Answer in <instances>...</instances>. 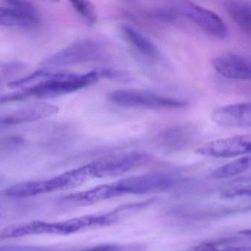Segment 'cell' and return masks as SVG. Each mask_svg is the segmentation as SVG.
I'll return each mask as SVG.
<instances>
[{"label":"cell","instance_id":"obj_5","mask_svg":"<svg viewBox=\"0 0 251 251\" xmlns=\"http://www.w3.org/2000/svg\"><path fill=\"white\" fill-rule=\"evenodd\" d=\"M106 54L105 47L98 41L83 40L75 42L62 50L48 57L42 67L58 68L99 61Z\"/></svg>","mask_w":251,"mask_h":251},{"label":"cell","instance_id":"obj_12","mask_svg":"<svg viewBox=\"0 0 251 251\" xmlns=\"http://www.w3.org/2000/svg\"><path fill=\"white\" fill-rule=\"evenodd\" d=\"M59 108L50 103H37L27 105L0 116V130L24 123H33L55 115Z\"/></svg>","mask_w":251,"mask_h":251},{"label":"cell","instance_id":"obj_3","mask_svg":"<svg viewBox=\"0 0 251 251\" xmlns=\"http://www.w3.org/2000/svg\"><path fill=\"white\" fill-rule=\"evenodd\" d=\"M93 179L89 164L73 169L55 177L42 180H27L11 185L5 190L11 198H23L37 196L58 191L77 187Z\"/></svg>","mask_w":251,"mask_h":251},{"label":"cell","instance_id":"obj_18","mask_svg":"<svg viewBox=\"0 0 251 251\" xmlns=\"http://www.w3.org/2000/svg\"><path fill=\"white\" fill-rule=\"evenodd\" d=\"M72 5L76 12L83 19L88 25H93L97 23L98 15L95 6L88 1H72Z\"/></svg>","mask_w":251,"mask_h":251},{"label":"cell","instance_id":"obj_8","mask_svg":"<svg viewBox=\"0 0 251 251\" xmlns=\"http://www.w3.org/2000/svg\"><path fill=\"white\" fill-rule=\"evenodd\" d=\"M176 183V179L164 173L141 175L114 182L120 195H143L166 190Z\"/></svg>","mask_w":251,"mask_h":251},{"label":"cell","instance_id":"obj_17","mask_svg":"<svg viewBox=\"0 0 251 251\" xmlns=\"http://www.w3.org/2000/svg\"><path fill=\"white\" fill-rule=\"evenodd\" d=\"M251 156L244 155L227 164L215 169L211 173V177L215 179H226L242 174L251 168Z\"/></svg>","mask_w":251,"mask_h":251},{"label":"cell","instance_id":"obj_6","mask_svg":"<svg viewBox=\"0 0 251 251\" xmlns=\"http://www.w3.org/2000/svg\"><path fill=\"white\" fill-rule=\"evenodd\" d=\"M175 10L186 17L195 25L212 37L224 39L227 37V29L223 20L215 13L191 2H176Z\"/></svg>","mask_w":251,"mask_h":251},{"label":"cell","instance_id":"obj_19","mask_svg":"<svg viewBox=\"0 0 251 251\" xmlns=\"http://www.w3.org/2000/svg\"><path fill=\"white\" fill-rule=\"evenodd\" d=\"M25 70V64L20 61L0 62V83L18 75Z\"/></svg>","mask_w":251,"mask_h":251},{"label":"cell","instance_id":"obj_9","mask_svg":"<svg viewBox=\"0 0 251 251\" xmlns=\"http://www.w3.org/2000/svg\"><path fill=\"white\" fill-rule=\"evenodd\" d=\"M251 152V137L235 136L211 141L197 150V153L217 158H234Z\"/></svg>","mask_w":251,"mask_h":251},{"label":"cell","instance_id":"obj_7","mask_svg":"<svg viewBox=\"0 0 251 251\" xmlns=\"http://www.w3.org/2000/svg\"><path fill=\"white\" fill-rule=\"evenodd\" d=\"M146 154L123 152L100 158L89 163L94 178L115 177L133 170L146 160Z\"/></svg>","mask_w":251,"mask_h":251},{"label":"cell","instance_id":"obj_11","mask_svg":"<svg viewBox=\"0 0 251 251\" xmlns=\"http://www.w3.org/2000/svg\"><path fill=\"white\" fill-rule=\"evenodd\" d=\"M211 118L221 127L249 128L251 126V103L241 102L219 107L212 111Z\"/></svg>","mask_w":251,"mask_h":251},{"label":"cell","instance_id":"obj_22","mask_svg":"<svg viewBox=\"0 0 251 251\" xmlns=\"http://www.w3.org/2000/svg\"><path fill=\"white\" fill-rule=\"evenodd\" d=\"M251 194V189L250 186L248 188H235V189H230V190L226 192L224 196L226 197H235L239 195H249Z\"/></svg>","mask_w":251,"mask_h":251},{"label":"cell","instance_id":"obj_23","mask_svg":"<svg viewBox=\"0 0 251 251\" xmlns=\"http://www.w3.org/2000/svg\"><path fill=\"white\" fill-rule=\"evenodd\" d=\"M1 19H2V6H0V23H1Z\"/></svg>","mask_w":251,"mask_h":251},{"label":"cell","instance_id":"obj_14","mask_svg":"<svg viewBox=\"0 0 251 251\" xmlns=\"http://www.w3.org/2000/svg\"><path fill=\"white\" fill-rule=\"evenodd\" d=\"M198 136V129L193 125L180 124L169 127L158 135V142L168 148H180L190 144Z\"/></svg>","mask_w":251,"mask_h":251},{"label":"cell","instance_id":"obj_10","mask_svg":"<svg viewBox=\"0 0 251 251\" xmlns=\"http://www.w3.org/2000/svg\"><path fill=\"white\" fill-rule=\"evenodd\" d=\"M212 66L226 78L242 81L251 80V58L248 55L235 52L221 54L213 58Z\"/></svg>","mask_w":251,"mask_h":251},{"label":"cell","instance_id":"obj_4","mask_svg":"<svg viewBox=\"0 0 251 251\" xmlns=\"http://www.w3.org/2000/svg\"><path fill=\"white\" fill-rule=\"evenodd\" d=\"M108 98L114 105L123 108L176 110L186 108L189 105L185 100L136 89H118L111 92Z\"/></svg>","mask_w":251,"mask_h":251},{"label":"cell","instance_id":"obj_2","mask_svg":"<svg viewBox=\"0 0 251 251\" xmlns=\"http://www.w3.org/2000/svg\"><path fill=\"white\" fill-rule=\"evenodd\" d=\"M109 226L106 214L75 217L58 222L41 220L6 226L0 230V239H13L35 235H70L92 227Z\"/></svg>","mask_w":251,"mask_h":251},{"label":"cell","instance_id":"obj_20","mask_svg":"<svg viewBox=\"0 0 251 251\" xmlns=\"http://www.w3.org/2000/svg\"><path fill=\"white\" fill-rule=\"evenodd\" d=\"M152 16L153 18L156 20H161V21L171 22L176 20V12L173 11H164V10H160V11H155L152 13Z\"/></svg>","mask_w":251,"mask_h":251},{"label":"cell","instance_id":"obj_16","mask_svg":"<svg viewBox=\"0 0 251 251\" xmlns=\"http://www.w3.org/2000/svg\"><path fill=\"white\" fill-rule=\"evenodd\" d=\"M122 32L127 42L138 52L150 58H158L159 52L156 46L140 32L129 25L123 26Z\"/></svg>","mask_w":251,"mask_h":251},{"label":"cell","instance_id":"obj_13","mask_svg":"<svg viewBox=\"0 0 251 251\" xmlns=\"http://www.w3.org/2000/svg\"><path fill=\"white\" fill-rule=\"evenodd\" d=\"M120 196V192L112 183L66 195L58 201V204L64 207L86 206Z\"/></svg>","mask_w":251,"mask_h":251},{"label":"cell","instance_id":"obj_21","mask_svg":"<svg viewBox=\"0 0 251 251\" xmlns=\"http://www.w3.org/2000/svg\"><path fill=\"white\" fill-rule=\"evenodd\" d=\"M39 247L27 245H5L0 246V251H38Z\"/></svg>","mask_w":251,"mask_h":251},{"label":"cell","instance_id":"obj_15","mask_svg":"<svg viewBox=\"0 0 251 251\" xmlns=\"http://www.w3.org/2000/svg\"><path fill=\"white\" fill-rule=\"evenodd\" d=\"M225 7L227 14L231 17L241 30L247 34L251 31V3L248 1L232 0L226 1Z\"/></svg>","mask_w":251,"mask_h":251},{"label":"cell","instance_id":"obj_1","mask_svg":"<svg viewBox=\"0 0 251 251\" xmlns=\"http://www.w3.org/2000/svg\"><path fill=\"white\" fill-rule=\"evenodd\" d=\"M100 78L99 69L85 74L50 73L48 77L30 87L0 96V104L23 101L29 98H57L87 87Z\"/></svg>","mask_w":251,"mask_h":251}]
</instances>
